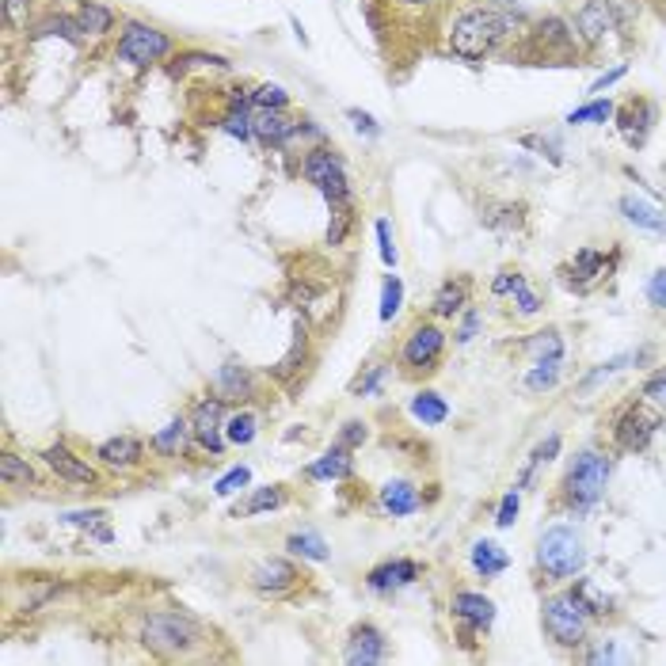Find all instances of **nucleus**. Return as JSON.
I'll return each instance as SVG.
<instances>
[{
  "label": "nucleus",
  "instance_id": "obj_1",
  "mask_svg": "<svg viewBox=\"0 0 666 666\" xmlns=\"http://www.w3.org/2000/svg\"><path fill=\"white\" fill-rule=\"evenodd\" d=\"M507 31H511V20L499 15L495 8H468L449 27V50L461 61H480L507 39Z\"/></svg>",
  "mask_w": 666,
  "mask_h": 666
},
{
  "label": "nucleus",
  "instance_id": "obj_2",
  "mask_svg": "<svg viewBox=\"0 0 666 666\" xmlns=\"http://www.w3.org/2000/svg\"><path fill=\"white\" fill-rule=\"evenodd\" d=\"M141 640L160 659H191L199 644H206V628L191 613H149L141 625Z\"/></svg>",
  "mask_w": 666,
  "mask_h": 666
},
{
  "label": "nucleus",
  "instance_id": "obj_3",
  "mask_svg": "<svg viewBox=\"0 0 666 666\" xmlns=\"http://www.w3.org/2000/svg\"><path fill=\"white\" fill-rule=\"evenodd\" d=\"M609 473H613V465H609L606 453H598V449L579 453L575 465L567 468V476L560 480V499H564V507H567V511H591L594 502L606 495Z\"/></svg>",
  "mask_w": 666,
  "mask_h": 666
},
{
  "label": "nucleus",
  "instance_id": "obj_4",
  "mask_svg": "<svg viewBox=\"0 0 666 666\" xmlns=\"http://www.w3.org/2000/svg\"><path fill=\"white\" fill-rule=\"evenodd\" d=\"M582 564H587V545L582 537L572 529V526H552L541 533L537 541V567L548 575V579H572L582 572Z\"/></svg>",
  "mask_w": 666,
  "mask_h": 666
},
{
  "label": "nucleus",
  "instance_id": "obj_5",
  "mask_svg": "<svg viewBox=\"0 0 666 666\" xmlns=\"http://www.w3.org/2000/svg\"><path fill=\"white\" fill-rule=\"evenodd\" d=\"M541 621H545V632L560 647H582V644H587L591 613H587V606H582L572 591L548 598V602L541 606Z\"/></svg>",
  "mask_w": 666,
  "mask_h": 666
},
{
  "label": "nucleus",
  "instance_id": "obj_6",
  "mask_svg": "<svg viewBox=\"0 0 666 666\" xmlns=\"http://www.w3.org/2000/svg\"><path fill=\"white\" fill-rule=\"evenodd\" d=\"M446 351V332L434 328V324H419L412 328V335L404 339L400 347V373L404 377H423V373H434L438 362H442Z\"/></svg>",
  "mask_w": 666,
  "mask_h": 666
},
{
  "label": "nucleus",
  "instance_id": "obj_7",
  "mask_svg": "<svg viewBox=\"0 0 666 666\" xmlns=\"http://www.w3.org/2000/svg\"><path fill=\"white\" fill-rule=\"evenodd\" d=\"M172 50V39L164 31L156 27H145V23H126L122 39H119V58L129 65H153Z\"/></svg>",
  "mask_w": 666,
  "mask_h": 666
},
{
  "label": "nucleus",
  "instance_id": "obj_8",
  "mask_svg": "<svg viewBox=\"0 0 666 666\" xmlns=\"http://www.w3.org/2000/svg\"><path fill=\"white\" fill-rule=\"evenodd\" d=\"M191 431H194V442H199L206 453H218L225 449V396H209V400H199L191 412Z\"/></svg>",
  "mask_w": 666,
  "mask_h": 666
},
{
  "label": "nucleus",
  "instance_id": "obj_9",
  "mask_svg": "<svg viewBox=\"0 0 666 666\" xmlns=\"http://www.w3.org/2000/svg\"><path fill=\"white\" fill-rule=\"evenodd\" d=\"M42 461H46V468L58 476V480H65V484H80V487H100V473H95V465L88 461V457H76V453L69 449V446H46L42 449Z\"/></svg>",
  "mask_w": 666,
  "mask_h": 666
},
{
  "label": "nucleus",
  "instance_id": "obj_10",
  "mask_svg": "<svg viewBox=\"0 0 666 666\" xmlns=\"http://www.w3.org/2000/svg\"><path fill=\"white\" fill-rule=\"evenodd\" d=\"M301 579L305 575L289 560H267L252 572V587L263 598H286V594H294L301 587Z\"/></svg>",
  "mask_w": 666,
  "mask_h": 666
},
{
  "label": "nucleus",
  "instance_id": "obj_11",
  "mask_svg": "<svg viewBox=\"0 0 666 666\" xmlns=\"http://www.w3.org/2000/svg\"><path fill=\"white\" fill-rule=\"evenodd\" d=\"M655 427H659V419L647 415L640 404H632V408L621 412V419H617V427H613L617 446L628 449V453H640V449H647V442L655 438Z\"/></svg>",
  "mask_w": 666,
  "mask_h": 666
},
{
  "label": "nucleus",
  "instance_id": "obj_12",
  "mask_svg": "<svg viewBox=\"0 0 666 666\" xmlns=\"http://www.w3.org/2000/svg\"><path fill=\"white\" fill-rule=\"evenodd\" d=\"M655 103L652 100H644V95H636V100H628L621 111H617V126H621V134L625 141L632 145V149H640V145L647 141V134H652V126H655Z\"/></svg>",
  "mask_w": 666,
  "mask_h": 666
},
{
  "label": "nucleus",
  "instance_id": "obj_13",
  "mask_svg": "<svg viewBox=\"0 0 666 666\" xmlns=\"http://www.w3.org/2000/svg\"><path fill=\"white\" fill-rule=\"evenodd\" d=\"M415 579H419V564L400 556V560H385L377 567H369V572H366V587L373 594H393L400 587H412Z\"/></svg>",
  "mask_w": 666,
  "mask_h": 666
},
{
  "label": "nucleus",
  "instance_id": "obj_14",
  "mask_svg": "<svg viewBox=\"0 0 666 666\" xmlns=\"http://www.w3.org/2000/svg\"><path fill=\"white\" fill-rule=\"evenodd\" d=\"M388 655V640H385V632L377 625H359L351 632V640H347V652L343 659L351 666H369V662H381Z\"/></svg>",
  "mask_w": 666,
  "mask_h": 666
},
{
  "label": "nucleus",
  "instance_id": "obj_15",
  "mask_svg": "<svg viewBox=\"0 0 666 666\" xmlns=\"http://www.w3.org/2000/svg\"><path fill=\"white\" fill-rule=\"evenodd\" d=\"M141 457H145V442L134 434H119V438H107V442L95 446V461L107 465V468H119V473L138 468Z\"/></svg>",
  "mask_w": 666,
  "mask_h": 666
},
{
  "label": "nucleus",
  "instance_id": "obj_16",
  "mask_svg": "<svg viewBox=\"0 0 666 666\" xmlns=\"http://www.w3.org/2000/svg\"><path fill=\"white\" fill-rule=\"evenodd\" d=\"M449 609H453L457 621H465L473 632H487V628H492V621H495V602H492V598H484V594H473V591L453 594Z\"/></svg>",
  "mask_w": 666,
  "mask_h": 666
},
{
  "label": "nucleus",
  "instance_id": "obj_17",
  "mask_svg": "<svg viewBox=\"0 0 666 666\" xmlns=\"http://www.w3.org/2000/svg\"><path fill=\"white\" fill-rule=\"evenodd\" d=\"M575 39H582L587 46H598V42H606V35H609V27H613V20H609V4L606 0H587L579 12H575Z\"/></svg>",
  "mask_w": 666,
  "mask_h": 666
},
{
  "label": "nucleus",
  "instance_id": "obj_18",
  "mask_svg": "<svg viewBox=\"0 0 666 666\" xmlns=\"http://www.w3.org/2000/svg\"><path fill=\"white\" fill-rule=\"evenodd\" d=\"M252 126H255V138L263 141V145H286V141H294L301 129H305L301 122L286 119L282 111H255Z\"/></svg>",
  "mask_w": 666,
  "mask_h": 666
},
{
  "label": "nucleus",
  "instance_id": "obj_19",
  "mask_svg": "<svg viewBox=\"0 0 666 666\" xmlns=\"http://www.w3.org/2000/svg\"><path fill=\"white\" fill-rule=\"evenodd\" d=\"M377 502H381V511H385L388 518H408V514H415L419 507H423V495H419L408 480H388V484L381 487Z\"/></svg>",
  "mask_w": 666,
  "mask_h": 666
},
{
  "label": "nucleus",
  "instance_id": "obj_20",
  "mask_svg": "<svg viewBox=\"0 0 666 666\" xmlns=\"http://www.w3.org/2000/svg\"><path fill=\"white\" fill-rule=\"evenodd\" d=\"M567 271H572V274H564L567 286H575V289H591L598 279H606V274L613 271V259L598 255V252H591V248H582V252L575 255V263L567 267Z\"/></svg>",
  "mask_w": 666,
  "mask_h": 666
},
{
  "label": "nucleus",
  "instance_id": "obj_21",
  "mask_svg": "<svg viewBox=\"0 0 666 666\" xmlns=\"http://www.w3.org/2000/svg\"><path fill=\"white\" fill-rule=\"evenodd\" d=\"M354 473V457H351V449L339 442V446H332L324 457H316L313 465L305 468V476L308 480H347Z\"/></svg>",
  "mask_w": 666,
  "mask_h": 666
},
{
  "label": "nucleus",
  "instance_id": "obj_22",
  "mask_svg": "<svg viewBox=\"0 0 666 666\" xmlns=\"http://www.w3.org/2000/svg\"><path fill=\"white\" fill-rule=\"evenodd\" d=\"M621 214L636 225V229H647V233H666V214L659 206L644 202V199H632V194H625L621 199Z\"/></svg>",
  "mask_w": 666,
  "mask_h": 666
},
{
  "label": "nucleus",
  "instance_id": "obj_23",
  "mask_svg": "<svg viewBox=\"0 0 666 666\" xmlns=\"http://www.w3.org/2000/svg\"><path fill=\"white\" fill-rule=\"evenodd\" d=\"M286 487L282 484H271V487H259V492H252L248 499L240 502V507L233 511V518H255V514H267V511H279L286 507Z\"/></svg>",
  "mask_w": 666,
  "mask_h": 666
},
{
  "label": "nucleus",
  "instance_id": "obj_24",
  "mask_svg": "<svg viewBox=\"0 0 666 666\" xmlns=\"http://www.w3.org/2000/svg\"><path fill=\"white\" fill-rule=\"evenodd\" d=\"M465 305H468V279H449V282H442V289L434 294L431 313L442 316V320H449V316H457Z\"/></svg>",
  "mask_w": 666,
  "mask_h": 666
},
{
  "label": "nucleus",
  "instance_id": "obj_25",
  "mask_svg": "<svg viewBox=\"0 0 666 666\" xmlns=\"http://www.w3.org/2000/svg\"><path fill=\"white\" fill-rule=\"evenodd\" d=\"M73 15H76L80 31H84V35H92V39H100V35H107V31L115 27V12L103 8V4H95V0H80Z\"/></svg>",
  "mask_w": 666,
  "mask_h": 666
},
{
  "label": "nucleus",
  "instance_id": "obj_26",
  "mask_svg": "<svg viewBox=\"0 0 666 666\" xmlns=\"http://www.w3.org/2000/svg\"><path fill=\"white\" fill-rule=\"evenodd\" d=\"M218 393L225 400H248L252 396V373H248V366L225 362L218 369Z\"/></svg>",
  "mask_w": 666,
  "mask_h": 666
},
{
  "label": "nucleus",
  "instance_id": "obj_27",
  "mask_svg": "<svg viewBox=\"0 0 666 666\" xmlns=\"http://www.w3.org/2000/svg\"><path fill=\"white\" fill-rule=\"evenodd\" d=\"M473 567H476V575H484V579H495V575H502L511 567V556L502 552V545H495V541H476L473 545Z\"/></svg>",
  "mask_w": 666,
  "mask_h": 666
},
{
  "label": "nucleus",
  "instance_id": "obj_28",
  "mask_svg": "<svg viewBox=\"0 0 666 666\" xmlns=\"http://www.w3.org/2000/svg\"><path fill=\"white\" fill-rule=\"evenodd\" d=\"M191 434H194V431H191V419L180 415V419H172V423H168L164 431H156L149 446H153L156 453H164V457H180Z\"/></svg>",
  "mask_w": 666,
  "mask_h": 666
},
{
  "label": "nucleus",
  "instance_id": "obj_29",
  "mask_svg": "<svg viewBox=\"0 0 666 666\" xmlns=\"http://www.w3.org/2000/svg\"><path fill=\"white\" fill-rule=\"evenodd\" d=\"M412 415L423 427H442L449 419V404L438 393H431V388H423V393H415V400H412Z\"/></svg>",
  "mask_w": 666,
  "mask_h": 666
},
{
  "label": "nucleus",
  "instance_id": "obj_30",
  "mask_svg": "<svg viewBox=\"0 0 666 666\" xmlns=\"http://www.w3.org/2000/svg\"><path fill=\"white\" fill-rule=\"evenodd\" d=\"M286 548L294 552V556H301V560H313V564H324V560L332 556L328 541H324L320 533H313V529H305V533H294V537L286 541Z\"/></svg>",
  "mask_w": 666,
  "mask_h": 666
},
{
  "label": "nucleus",
  "instance_id": "obj_31",
  "mask_svg": "<svg viewBox=\"0 0 666 666\" xmlns=\"http://www.w3.org/2000/svg\"><path fill=\"white\" fill-rule=\"evenodd\" d=\"M526 351L533 354V362H564V339L556 332H537L526 339Z\"/></svg>",
  "mask_w": 666,
  "mask_h": 666
},
{
  "label": "nucleus",
  "instance_id": "obj_32",
  "mask_svg": "<svg viewBox=\"0 0 666 666\" xmlns=\"http://www.w3.org/2000/svg\"><path fill=\"white\" fill-rule=\"evenodd\" d=\"M0 480H4V487H35V468H31L23 457H15V453H4L0 457Z\"/></svg>",
  "mask_w": 666,
  "mask_h": 666
},
{
  "label": "nucleus",
  "instance_id": "obj_33",
  "mask_svg": "<svg viewBox=\"0 0 666 666\" xmlns=\"http://www.w3.org/2000/svg\"><path fill=\"white\" fill-rule=\"evenodd\" d=\"M259 431V419L252 412H233L229 419H225V438H229L233 446H248L252 438Z\"/></svg>",
  "mask_w": 666,
  "mask_h": 666
},
{
  "label": "nucleus",
  "instance_id": "obj_34",
  "mask_svg": "<svg viewBox=\"0 0 666 666\" xmlns=\"http://www.w3.org/2000/svg\"><path fill=\"white\" fill-rule=\"evenodd\" d=\"M218 126L225 129V134H233L236 141H252V138H255V126H252L248 107H233V111H225Z\"/></svg>",
  "mask_w": 666,
  "mask_h": 666
},
{
  "label": "nucleus",
  "instance_id": "obj_35",
  "mask_svg": "<svg viewBox=\"0 0 666 666\" xmlns=\"http://www.w3.org/2000/svg\"><path fill=\"white\" fill-rule=\"evenodd\" d=\"M560 381V362H533V369L526 373V388L529 393H545Z\"/></svg>",
  "mask_w": 666,
  "mask_h": 666
},
{
  "label": "nucleus",
  "instance_id": "obj_36",
  "mask_svg": "<svg viewBox=\"0 0 666 666\" xmlns=\"http://www.w3.org/2000/svg\"><path fill=\"white\" fill-rule=\"evenodd\" d=\"M289 103V95H286V88H279V84H259L255 92H252V107L255 111H282Z\"/></svg>",
  "mask_w": 666,
  "mask_h": 666
},
{
  "label": "nucleus",
  "instance_id": "obj_37",
  "mask_svg": "<svg viewBox=\"0 0 666 666\" xmlns=\"http://www.w3.org/2000/svg\"><path fill=\"white\" fill-rule=\"evenodd\" d=\"M400 301H404V282L396 274H388L385 286H381V320H393L400 313Z\"/></svg>",
  "mask_w": 666,
  "mask_h": 666
},
{
  "label": "nucleus",
  "instance_id": "obj_38",
  "mask_svg": "<svg viewBox=\"0 0 666 666\" xmlns=\"http://www.w3.org/2000/svg\"><path fill=\"white\" fill-rule=\"evenodd\" d=\"M606 119H613V103L609 100H594V103H587V107H579V111H572L567 115V122H606Z\"/></svg>",
  "mask_w": 666,
  "mask_h": 666
},
{
  "label": "nucleus",
  "instance_id": "obj_39",
  "mask_svg": "<svg viewBox=\"0 0 666 666\" xmlns=\"http://www.w3.org/2000/svg\"><path fill=\"white\" fill-rule=\"evenodd\" d=\"M248 480H252V468L248 465H236V468H229V473L214 484V492L218 495H233V492H240V487H248Z\"/></svg>",
  "mask_w": 666,
  "mask_h": 666
},
{
  "label": "nucleus",
  "instance_id": "obj_40",
  "mask_svg": "<svg viewBox=\"0 0 666 666\" xmlns=\"http://www.w3.org/2000/svg\"><path fill=\"white\" fill-rule=\"evenodd\" d=\"M377 248H381V263L396 267V244H393V221L381 218L377 221Z\"/></svg>",
  "mask_w": 666,
  "mask_h": 666
},
{
  "label": "nucleus",
  "instance_id": "obj_41",
  "mask_svg": "<svg viewBox=\"0 0 666 666\" xmlns=\"http://www.w3.org/2000/svg\"><path fill=\"white\" fill-rule=\"evenodd\" d=\"M556 453H560V434H548L545 442H541L537 449H533V457H529V468H526V476H522V480H529V473H533V468H537L541 461H552V457H556Z\"/></svg>",
  "mask_w": 666,
  "mask_h": 666
},
{
  "label": "nucleus",
  "instance_id": "obj_42",
  "mask_svg": "<svg viewBox=\"0 0 666 666\" xmlns=\"http://www.w3.org/2000/svg\"><path fill=\"white\" fill-rule=\"evenodd\" d=\"M366 438H369V431H366L362 419H351V423H343V431H339V442H343L347 449H359Z\"/></svg>",
  "mask_w": 666,
  "mask_h": 666
},
{
  "label": "nucleus",
  "instance_id": "obj_43",
  "mask_svg": "<svg viewBox=\"0 0 666 666\" xmlns=\"http://www.w3.org/2000/svg\"><path fill=\"white\" fill-rule=\"evenodd\" d=\"M526 286V274H518V271H502L499 279L492 282V294L502 297V294H518V289Z\"/></svg>",
  "mask_w": 666,
  "mask_h": 666
},
{
  "label": "nucleus",
  "instance_id": "obj_44",
  "mask_svg": "<svg viewBox=\"0 0 666 666\" xmlns=\"http://www.w3.org/2000/svg\"><path fill=\"white\" fill-rule=\"evenodd\" d=\"M388 377V366H373L369 373H366V377H359V381H354V393H362V396H373V393H377V388H381V381Z\"/></svg>",
  "mask_w": 666,
  "mask_h": 666
},
{
  "label": "nucleus",
  "instance_id": "obj_45",
  "mask_svg": "<svg viewBox=\"0 0 666 666\" xmlns=\"http://www.w3.org/2000/svg\"><path fill=\"white\" fill-rule=\"evenodd\" d=\"M27 15H31V0H4V20L8 27H27Z\"/></svg>",
  "mask_w": 666,
  "mask_h": 666
},
{
  "label": "nucleus",
  "instance_id": "obj_46",
  "mask_svg": "<svg viewBox=\"0 0 666 666\" xmlns=\"http://www.w3.org/2000/svg\"><path fill=\"white\" fill-rule=\"evenodd\" d=\"M644 396L652 400L659 412H666V369H662V373H655V377L644 385Z\"/></svg>",
  "mask_w": 666,
  "mask_h": 666
},
{
  "label": "nucleus",
  "instance_id": "obj_47",
  "mask_svg": "<svg viewBox=\"0 0 666 666\" xmlns=\"http://www.w3.org/2000/svg\"><path fill=\"white\" fill-rule=\"evenodd\" d=\"M628 362H636V354H621V359H609L606 366H598V369L591 373V377H587V388H591V385H598V381H606V377H609V373H617V369H625Z\"/></svg>",
  "mask_w": 666,
  "mask_h": 666
},
{
  "label": "nucleus",
  "instance_id": "obj_48",
  "mask_svg": "<svg viewBox=\"0 0 666 666\" xmlns=\"http://www.w3.org/2000/svg\"><path fill=\"white\" fill-rule=\"evenodd\" d=\"M514 518H518V492H511V495H502V502H499V518H495V526H499V529H511V526H514Z\"/></svg>",
  "mask_w": 666,
  "mask_h": 666
},
{
  "label": "nucleus",
  "instance_id": "obj_49",
  "mask_svg": "<svg viewBox=\"0 0 666 666\" xmlns=\"http://www.w3.org/2000/svg\"><path fill=\"white\" fill-rule=\"evenodd\" d=\"M347 119H351L354 129H359V134H366V138H377V134H381V126L373 122V115H366V111H359V107H351Z\"/></svg>",
  "mask_w": 666,
  "mask_h": 666
},
{
  "label": "nucleus",
  "instance_id": "obj_50",
  "mask_svg": "<svg viewBox=\"0 0 666 666\" xmlns=\"http://www.w3.org/2000/svg\"><path fill=\"white\" fill-rule=\"evenodd\" d=\"M647 301L666 308V271H655L652 274V282H647Z\"/></svg>",
  "mask_w": 666,
  "mask_h": 666
},
{
  "label": "nucleus",
  "instance_id": "obj_51",
  "mask_svg": "<svg viewBox=\"0 0 666 666\" xmlns=\"http://www.w3.org/2000/svg\"><path fill=\"white\" fill-rule=\"evenodd\" d=\"M514 305H518V313H522V316H533V313H537V308H541L537 294H529V286H522V289H518V294H514Z\"/></svg>",
  "mask_w": 666,
  "mask_h": 666
},
{
  "label": "nucleus",
  "instance_id": "obj_52",
  "mask_svg": "<svg viewBox=\"0 0 666 666\" xmlns=\"http://www.w3.org/2000/svg\"><path fill=\"white\" fill-rule=\"evenodd\" d=\"M625 73H628V65H617V69H609V73H602V76L594 80V84H591V92H606V88H613V84H617V80H621Z\"/></svg>",
  "mask_w": 666,
  "mask_h": 666
},
{
  "label": "nucleus",
  "instance_id": "obj_53",
  "mask_svg": "<svg viewBox=\"0 0 666 666\" xmlns=\"http://www.w3.org/2000/svg\"><path fill=\"white\" fill-rule=\"evenodd\" d=\"M476 328H480V313L473 308V313H465V324H461V332H457V343H473Z\"/></svg>",
  "mask_w": 666,
  "mask_h": 666
},
{
  "label": "nucleus",
  "instance_id": "obj_54",
  "mask_svg": "<svg viewBox=\"0 0 666 666\" xmlns=\"http://www.w3.org/2000/svg\"><path fill=\"white\" fill-rule=\"evenodd\" d=\"M613 659H617V652H613V644H609V640H602V644H598L594 652L587 655V662H613Z\"/></svg>",
  "mask_w": 666,
  "mask_h": 666
},
{
  "label": "nucleus",
  "instance_id": "obj_55",
  "mask_svg": "<svg viewBox=\"0 0 666 666\" xmlns=\"http://www.w3.org/2000/svg\"><path fill=\"white\" fill-rule=\"evenodd\" d=\"M396 4H400L404 12H423V8L434 4V0H396Z\"/></svg>",
  "mask_w": 666,
  "mask_h": 666
},
{
  "label": "nucleus",
  "instance_id": "obj_56",
  "mask_svg": "<svg viewBox=\"0 0 666 666\" xmlns=\"http://www.w3.org/2000/svg\"><path fill=\"white\" fill-rule=\"evenodd\" d=\"M647 4H655V8H659V15L666 20V0H647Z\"/></svg>",
  "mask_w": 666,
  "mask_h": 666
}]
</instances>
